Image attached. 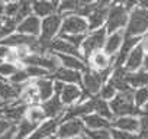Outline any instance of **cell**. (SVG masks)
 <instances>
[{
	"instance_id": "cell-1",
	"label": "cell",
	"mask_w": 148,
	"mask_h": 139,
	"mask_svg": "<svg viewBox=\"0 0 148 139\" xmlns=\"http://www.w3.org/2000/svg\"><path fill=\"white\" fill-rule=\"evenodd\" d=\"M110 110L115 117L121 116H139L141 109L134 103V90L118 93L112 100H109Z\"/></svg>"
},
{
	"instance_id": "cell-2",
	"label": "cell",
	"mask_w": 148,
	"mask_h": 139,
	"mask_svg": "<svg viewBox=\"0 0 148 139\" xmlns=\"http://www.w3.org/2000/svg\"><path fill=\"white\" fill-rule=\"evenodd\" d=\"M148 31V10L145 7H134L125 26V38L141 36Z\"/></svg>"
},
{
	"instance_id": "cell-3",
	"label": "cell",
	"mask_w": 148,
	"mask_h": 139,
	"mask_svg": "<svg viewBox=\"0 0 148 139\" xmlns=\"http://www.w3.org/2000/svg\"><path fill=\"white\" fill-rule=\"evenodd\" d=\"M106 78L93 68H87L83 77H82V89H83V97L80 102L83 100H87L90 97H96L100 91V89L103 87Z\"/></svg>"
},
{
	"instance_id": "cell-4",
	"label": "cell",
	"mask_w": 148,
	"mask_h": 139,
	"mask_svg": "<svg viewBox=\"0 0 148 139\" xmlns=\"http://www.w3.org/2000/svg\"><path fill=\"white\" fill-rule=\"evenodd\" d=\"M21 64L23 65H35V67H41L45 68L52 74L58 67H61V62L58 59V57L54 52H48V54H34L29 52L25 58H22Z\"/></svg>"
},
{
	"instance_id": "cell-5",
	"label": "cell",
	"mask_w": 148,
	"mask_h": 139,
	"mask_svg": "<svg viewBox=\"0 0 148 139\" xmlns=\"http://www.w3.org/2000/svg\"><path fill=\"white\" fill-rule=\"evenodd\" d=\"M106 38H108V32L105 28H99V29H95L92 31L89 35H86V39L84 42L82 44V54H83V58L89 59V57L96 52V51H102L103 46H105V42H106Z\"/></svg>"
},
{
	"instance_id": "cell-6",
	"label": "cell",
	"mask_w": 148,
	"mask_h": 139,
	"mask_svg": "<svg viewBox=\"0 0 148 139\" xmlns=\"http://www.w3.org/2000/svg\"><path fill=\"white\" fill-rule=\"evenodd\" d=\"M128 19H129V15H128V10L121 6V5H112L109 7V12H108V19H106V32L108 33H113L116 31H122L126 23H128Z\"/></svg>"
},
{
	"instance_id": "cell-7",
	"label": "cell",
	"mask_w": 148,
	"mask_h": 139,
	"mask_svg": "<svg viewBox=\"0 0 148 139\" xmlns=\"http://www.w3.org/2000/svg\"><path fill=\"white\" fill-rule=\"evenodd\" d=\"M89 23L86 18L79 15H65L62 16V23L60 29V35H79V33H87Z\"/></svg>"
},
{
	"instance_id": "cell-8",
	"label": "cell",
	"mask_w": 148,
	"mask_h": 139,
	"mask_svg": "<svg viewBox=\"0 0 148 139\" xmlns=\"http://www.w3.org/2000/svg\"><path fill=\"white\" fill-rule=\"evenodd\" d=\"M84 130H86V125L82 119H65V120H60L55 135L58 139H70L74 136H82Z\"/></svg>"
},
{
	"instance_id": "cell-9",
	"label": "cell",
	"mask_w": 148,
	"mask_h": 139,
	"mask_svg": "<svg viewBox=\"0 0 148 139\" xmlns=\"http://www.w3.org/2000/svg\"><path fill=\"white\" fill-rule=\"evenodd\" d=\"M61 23H62V16L60 13H52L47 18H42L41 33L38 38H41L42 41H52L57 36V33H60Z\"/></svg>"
},
{
	"instance_id": "cell-10",
	"label": "cell",
	"mask_w": 148,
	"mask_h": 139,
	"mask_svg": "<svg viewBox=\"0 0 148 139\" xmlns=\"http://www.w3.org/2000/svg\"><path fill=\"white\" fill-rule=\"evenodd\" d=\"M93 112H95V97H90L87 100L77 102L76 104L68 106L65 109V113L61 117V120H65V119H82L86 114H90Z\"/></svg>"
},
{
	"instance_id": "cell-11",
	"label": "cell",
	"mask_w": 148,
	"mask_h": 139,
	"mask_svg": "<svg viewBox=\"0 0 148 139\" xmlns=\"http://www.w3.org/2000/svg\"><path fill=\"white\" fill-rule=\"evenodd\" d=\"M39 104H41L47 119H60L61 120V117L64 116L65 109H67V106L62 103L60 94H57V93H54V96L51 99H48Z\"/></svg>"
},
{
	"instance_id": "cell-12",
	"label": "cell",
	"mask_w": 148,
	"mask_h": 139,
	"mask_svg": "<svg viewBox=\"0 0 148 139\" xmlns=\"http://www.w3.org/2000/svg\"><path fill=\"white\" fill-rule=\"evenodd\" d=\"M82 77L83 74L77 70H70V68H65V67H58L55 71L51 74V78L52 80H57V81H62L64 84H82Z\"/></svg>"
},
{
	"instance_id": "cell-13",
	"label": "cell",
	"mask_w": 148,
	"mask_h": 139,
	"mask_svg": "<svg viewBox=\"0 0 148 139\" xmlns=\"http://www.w3.org/2000/svg\"><path fill=\"white\" fill-rule=\"evenodd\" d=\"M58 125H60V119H45L26 139H47L57 133Z\"/></svg>"
},
{
	"instance_id": "cell-14",
	"label": "cell",
	"mask_w": 148,
	"mask_h": 139,
	"mask_svg": "<svg viewBox=\"0 0 148 139\" xmlns=\"http://www.w3.org/2000/svg\"><path fill=\"white\" fill-rule=\"evenodd\" d=\"M16 32L23 33V35H29V36H39L41 33V18H38L36 15H29L26 16L23 20L19 22Z\"/></svg>"
},
{
	"instance_id": "cell-15",
	"label": "cell",
	"mask_w": 148,
	"mask_h": 139,
	"mask_svg": "<svg viewBox=\"0 0 148 139\" xmlns=\"http://www.w3.org/2000/svg\"><path fill=\"white\" fill-rule=\"evenodd\" d=\"M49 52H57V54H67V55H74V57H79V58H83V54L82 51L74 46L73 44H70L68 41L62 39V38H54L51 42H49ZM84 59V58H83ZM86 61V59H84Z\"/></svg>"
},
{
	"instance_id": "cell-16",
	"label": "cell",
	"mask_w": 148,
	"mask_h": 139,
	"mask_svg": "<svg viewBox=\"0 0 148 139\" xmlns=\"http://www.w3.org/2000/svg\"><path fill=\"white\" fill-rule=\"evenodd\" d=\"M138 44H139V36L125 38L123 42H122V45H121V48H119V51L113 55V67H115V68H116V67H123V64H125V61H126L129 52H131V51L134 49V46L138 45Z\"/></svg>"
},
{
	"instance_id": "cell-17",
	"label": "cell",
	"mask_w": 148,
	"mask_h": 139,
	"mask_svg": "<svg viewBox=\"0 0 148 139\" xmlns=\"http://www.w3.org/2000/svg\"><path fill=\"white\" fill-rule=\"evenodd\" d=\"M60 97L62 103L68 107L71 104H76L83 97V89L80 84H64L62 90L60 93Z\"/></svg>"
},
{
	"instance_id": "cell-18",
	"label": "cell",
	"mask_w": 148,
	"mask_h": 139,
	"mask_svg": "<svg viewBox=\"0 0 148 139\" xmlns=\"http://www.w3.org/2000/svg\"><path fill=\"white\" fill-rule=\"evenodd\" d=\"M35 41H36V36H29V35H23L19 32H13V33L8 35L6 38H3L0 41V44L15 49V48H22V46L29 48Z\"/></svg>"
},
{
	"instance_id": "cell-19",
	"label": "cell",
	"mask_w": 148,
	"mask_h": 139,
	"mask_svg": "<svg viewBox=\"0 0 148 139\" xmlns=\"http://www.w3.org/2000/svg\"><path fill=\"white\" fill-rule=\"evenodd\" d=\"M112 129H119V130H125V132H131V133L138 135V132H139V117H136V116L115 117L112 120Z\"/></svg>"
},
{
	"instance_id": "cell-20",
	"label": "cell",
	"mask_w": 148,
	"mask_h": 139,
	"mask_svg": "<svg viewBox=\"0 0 148 139\" xmlns=\"http://www.w3.org/2000/svg\"><path fill=\"white\" fill-rule=\"evenodd\" d=\"M95 0H62L58 5L57 12L62 16L65 15H77L84 6H87L89 3H93Z\"/></svg>"
},
{
	"instance_id": "cell-21",
	"label": "cell",
	"mask_w": 148,
	"mask_h": 139,
	"mask_svg": "<svg viewBox=\"0 0 148 139\" xmlns=\"http://www.w3.org/2000/svg\"><path fill=\"white\" fill-rule=\"evenodd\" d=\"M90 64H92V68L96 70V71H103V70H108V68H115L113 67V57L108 55L105 51H96L93 52L89 59Z\"/></svg>"
},
{
	"instance_id": "cell-22",
	"label": "cell",
	"mask_w": 148,
	"mask_h": 139,
	"mask_svg": "<svg viewBox=\"0 0 148 139\" xmlns=\"http://www.w3.org/2000/svg\"><path fill=\"white\" fill-rule=\"evenodd\" d=\"M144 57H145V52H144V48L141 46V44L135 45L134 49L129 52L123 67L126 71H136L142 67V62H144Z\"/></svg>"
},
{
	"instance_id": "cell-23",
	"label": "cell",
	"mask_w": 148,
	"mask_h": 139,
	"mask_svg": "<svg viewBox=\"0 0 148 139\" xmlns=\"http://www.w3.org/2000/svg\"><path fill=\"white\" fill-rule=\"evenodd\" d=\"M57 57H58V59H60V62H61V65L62 67H65V68H70V70H77V71H86V70L89 68L87 67V62L83 59V58H79V57H74V55H67V54H57V52H54Z\"/></svg>"
},
{
	"instance_id": "cell-24",
	"label": "cell",
	"mask_w": 148,
	"mask_h": 139,
	"mask_svg": "<svg viewBox=\"0 0 148 139\" xmlns=\"http://www.w3.org/2000/svg\"><path fill=\"white\" fill-rule=\"evenodd\" d=\"M34 86L38 90L39 100L41 103L51 99L54 96V80L51 77H44V78H36L34 80Z\"/></svg>"
},
{
	"instance_id": "cell-25",
	"label": "cell",
	"mask_w": 148,
	"mask_h": 139,
	"mask_svg": "<svg viewBox=\"0 0 148 139\" xmlns=\"http://www.w3.org/2000/svg\"><path fill=\"white\" fill-rule=\"evenodd\" d=\"M126 81L132 89L148 87V71L139 68L136 71H126Z\"/></svg>"
},
{
	"instance_id": "cell-26",
	"label": "cell",
	"mask_w": 148,
	"mask_h": 139,
	"mask_svg": "<svg viewBox=\"0 0 148 139\" xmlns=\"http://www.w3.org/2000/svg\"><path fill=\"white\" fill-rule=\"evenodd\" d=\"M108 12H109V7H96V9L87 16L89 31H95V29L102 28V26L106 23Z\"/></svg>"
},
{
	"instance_id": "cell-27",
	"label": "cell",
	"mask_w": 148,
	"mask_h": 139,
	"mask_svg": "<svg viewBox=\"0 0 148 139\" xmlns=\"http://www.w3.org/2000/svg\"><path fill=\"white\" fill-rule=\"evenodd\" d=\"M57 12V5L51 0H32V13L38 18H47Z\"/></svg>"
},
{
	"instance_id": "cell-28",
	"label": "cell",
	"mask_w": 148,
	"mask_h": 139,
	"mask_svg": "<svg viewBox=\"0 0 148 139\" xmlns=\"http://www.w3.org/2000/svg\"><path fill=\"white\" fill-rule=\"evenodd\" d=\"M123 39H125V35H123L122 31H116V32H113V33H109V36L106 38L103 51H105L108 55L113 57V55L119 51V48H121Z\"/></svg>"
},
{
	"instance_id": "cell-29",
	"label": "cell",
	"mask_w": 148,
	"mask_h": 139,
	"mask_svg": "<svg viewBox=\"0 0 148 139\" xmlns=\"http://www.w3.org/2000/svg\"><path fill=\"white\" fill-rule=\"evenodd\" d=\"M82 120L84 122L86 129H112V122L99 116L95 112L90 114H86L84 117H82Z\"/></svg>"
},
{
	"instance_id": "cell-30",
	"label": "cell",
	"mask_w": 148,
	"mask_h": 139,
	"mask_svg": "<svg viewBox=\"0 0 148 139\" xmlns=\"http://www.w3.org/2000/svg\"><path fill=\"white\" fill-rule=\"evenodd\" d=\"M95 113H97L99 116L108 119L109 122H112V120L115 119V116H113V113H112V110H110L109 102L100 99L99 96L95 97Z\"/></svg>"
},
{
	"instance_id": "cell-31",
	"label": "cell",
	"mask_w": 148,
	"mask_h": 139,
	"mask_svg": "<svg viewBox=\"0 0 148 139\" xmlns=\"http://www.w3.org/2000/svg\"><path fill=\"white\" fill-rule=\"evenodd\" d=\"M25 117H26L28 120L36 123V125L42 123V122L47 119V116H45V113H44L41 104H31V106H28L26 113H25Z\"/></svg>"
},
{
	"instance_id": "cell-32",
	"label": "cell",
	"mask_w": 148,
	"mask_h": 139,
	"mask_svg": "<svg viewBox=\"0 0 148 139\" xmlns=\"http://www.w3.org/2000/svg\"><path fill=\"white\" fill-rule=\"evenodd\" d=\"M25 71L29 76L31 80H36V78H44V77H51V73L45 68L41 67H35V65H25Z\"/></svg>"
},
{
	"instance_id": "cell-33",
	"label": "cell",
	"mask_w": 148,
	"mask_h": 139,
	"mask_svg": "<svg viewBox=\"0 0 148 139\" xmlns=\"http://www.w3.org/2000/svg\"><path fill=\"white\" fill-rule=\"evenodd\" d=\"M87 139H112V129H86Z\"/></svg>"
},
{
	"instance_id": "cell-34",
	"label": "cell",
	"mask_w": 148,
	"mask_h": 139,
	"mask_svg": "<svg viewBox=\"0 0 148 139\" xmlns=\"http://www.w3.org/2000/svg\"><path fill=\"white\" fill-rule=\"evenodd\" d=\"M148 102V87H141L134 90V103L136 107H142Z\"/></svg>"
},
{
	"instance_id": "cell-35",
	"label": "cell",
	"mask_w": 148,
	"mask_h": 139,
	"mask_svg": "<svg viewBox=\"0 0 148 139\" xmlns=\"http://www.w3.org/2000/svg\"><path fill=\"white\" fill-rule=\"evenodd\" d=\"M19 65L18 64H13V62H8V61H2L0 62V77L3 78H9L10 76H13L16 71H18Z\"/></svg>"
},
{
	"instance_id": "cell-36",
	"label": "cell",
	"mask_w": 148,
	"mask_h": 139,
	"mask_svg": "<svg viewBox=\"0 0 148 139\" xmlns=\"http://www.w3.org/2000/svg\"><path fill=\"white\" fill-rule=\"evenodd\" d=\"M29 80H31V78H29V76L26 74L25 68H21V67L18 68V71H16L13 76L9 77V81L13 83V84H18V86H23V84H26Z\"/></svg>"
},
{
	"instance_id": "cell-37",
	"label": "cell",
	"mask_w": 148,
	"mask_h": 139,
	"mask_svg": "<svg viewBox=\"0 0 148 139\" xmlns=\"http://www.w3.org/2000/svg\"><path fill=\"white\" fill-rule=\"evenodd\" d=\"M139 139H148V112L139 113V132H138Z\"/></svg>"
},
{
	"instance_id": "cell-38",
	"label": "cell",
	"mask_w": 148,
	"mask_h": 139,
	"mask_svg": "<svg viewBox=\"0 0 148 139\" xmlns=\"http://www.w3.org/2000/svg\"><path fill=\"white\" fill-rule=\"evenodd\" d=\"M116 94H118L116 89H115L110 83H105V84H103V87L100 89V91H99V94H97V96H99L100 99H103V100H108V102H109V100H112Z\"/></svg>"
},
{
	"instance_id": "cell-39",
	"label": "cell",
	"mask_w": 148,
	"mask_h": 139,
	"mask_svg": "<svg viewBox=\"0 0 148 139\" xmlns=\"http://www.w3.org/2000/svg\"><path fill=\"white\" fill-rule=\"evenodd\" d=\"M112 139H139L136 133L119 130V129H112Z\"/></svg>"
},
{
	"instance_id": "cell-40",
	"label": "cell",
	"mask_w": 148,
	"mask_h": 139,
	"mask_svg": "<svg viewBox=\"0 0 148 139\" xmlns=\"http://www.w3.org/2000/svg\"><path fill=\"white\" fill-rule=\"evenodd\" d=\"M13 126H16L15 123H12L10 120L5 119V117H0V136L5 135L6 132H9Z\"/></svg>"
},
{
	"instance_id": "cell-41",
	"label": "cell",
	"mask_w": 148,
	"mask_h": 139,
	"mask_svg": "<svg viewBox=\"0 0 148 139\" xmlns=\"http://www.w3.org/2000/svg\"><path fill=\"white\" fill-rule=\"evenodd\" d=\"M15 132H16V126H13L9 132H6L5 135L0 136V139H15Z\"/></svg>"
},
{
	"instance_id": "cell-42",
	"label": "cell",
	"mask_w": 148,
	"mask_h": 139,
	"mask_svg": "<svg viewBox=\"0 0 148 139\" xmlns=\"http://www.w3.org/2000/svg\"><path fill=\"white\" fill-rule=\"evenodd\" d=\"M139 44H141V46L144 48V52L148 54V31L145 32V35H144V38H142V41H141Z\"/></svg>"
},
{
	"instance_id": "cell-43",
	"label": "cell",
	"mask_w": 148,
	"mask_h": 139,
	"mask_svg": "<svg viewBox=\"0 0 148 139\" xmlns=\"http://www.w3.org/2000/svg\"><path fill=\"white\" fill-rule=\"evenodd\" d=\"M95 2L97 3L99 7H109V5H113L115 0H95Z\"/></svg>"
},
{
	"instance_id": "cell-44",
	"label": "cell",
	"mask_w": 148,
	"mask_h": 139,
	"mask_svg": "<svg viewBox=\"0 0 148 139\" xmlns=\"http://www.w3.org/2000/svg\"><path fill=\"white\" fill-rule=\"evenodd\" d=\"M8 0H0V16H5V7H6ZM6 18V16H5Z\"/></svg>"
},
{
	"instance_id": "cell-45",
	"label": "cell",
	"mask_w": 148,
	"mask_h": 139,
	"mask_svg": "<svg viewBox=\"0 0 148 139\" xmlns=\"http://www.w3.org/2000/svg\"><path fill=\"white\" fill-rule=\"evenodd\" d=\"M135 2H136V5H141L142 7H148V0H135Z\"/></svg>"
},
{
	"instance_id": "cell-46",
	"label": "cell",
	"mask_w": 148,
	"mask_h": 139,
	"mask_svg": "<svg viewBox=\"0 0 148 139\" xmlns=\"http://www.w3.org/2000/svg\"><path fill=\"white\" fill-rule=\"evenodd\" d=\"M142 68H144V70H147V71H148V54H145V57H144V62H142Z\"/></svg>"
},
{
	"instance_id": "cell-47",
	"label": "cell",
	"mask_w": 148,
	"mask_h": 139,
	"mask_svg": "<svg viewBox=\"0 0 148 139\" xmlns=\"http://www.w3.org/2000/svg\"><path fill=\"white\" fill-rule=\"evenodd\" d=\"M5 22H6V18L5 16H0V28H3Z\"/></svg>"
},
{
	"instance_id": "cell-48",
	"label": "cell",
	"mask_w": 148,
	"mask_h": 139,
	"mask_svg": "<svg viewBox=\"0 0 148 139\" xmlns=\"http://www.w3.org/2000/svg\"><path fill=\"white\" fill-rule=\"evenodd\" d=\"M70 139H87V136L83 133L82 136H74V138H70Z\"/></svg>"
},
{
	"instance_id": "cell-49",
	"label": "cell",
	"mask_w": 148,
	"mask_h": 139,
	"mask_svg": "<svg viewBox=\"0 0 148 139\" xmlns=\"http://www.w3.org/2000/svg\"><path fill=\"white\" fill-rule=\"evenodd\" d=\"M51 2H52L54 5H57V7H58V5H60V3L62 2V0H51Z\"/></svg>"
},
{
	"instance_id": "cell-50",
	"label": "cell",
	"mask_w": 148,
	"mask_h": 139,
	"mask_svg": "<svg viewBox=\"0 0 148 139\" xmlns=\"http://www.w3.org/2000/svg\"><path fill=\"white\" fill-rule=\"evenodd\" d=\"M47 139H58V138H57V135H52V136H49V138H47Z\"/></svg>"
},
{
	"instance_id": "cell-51",
	"label": "cell",
	"mask_w": 148,
	"mask_h": 139,
	"mask_svg": "<svg viewBox=\"0 0 148 139\" xmlns=\"http://www.w3.org/2000/svg\"><path fill=\"white\" fill-rule=\"evenodd\" d=\"M0 62H2V59H0Z\"/></svg>"
},
{
	"instance_id": "cell-52",
	"label": "cell",
	"mask_w": 148,
	"mask_h": 139,
	"mask_svg": "<svg viewBox=\"0 0 148 139\" xmlns=\"http://www.w3.org/2000/svg\"><path fill=\"white\" fill-rule=\"evenodd\" d=\"M8 2H10V0H8Z\"/></svg>"
}]
</instances>
